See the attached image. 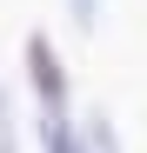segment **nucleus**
Here are the masks:
<instances>
[{
    "label": "nucleus",
    "instance_id": "f257e3e1",
    "mask_svg": "<svg viewBox=\"0 0 147 153\" xmlns=\"http://www.w3.org/2000/svg\"><path fill=\"white\" fill-rule=\"evenodd\" d=\"M27 87H34V100H40V113H67V60H60V47H54V33H27Z\"/></svg>",
    "mask_w": 147,
    "mask_h": 153
},
{
    "label": "nucleus",
    "instance_id": "f03ea898",
    "mask_svg": "<svg viewBox=\"0 0 147 153\" xmlns=\"http://www.w3.org/2000/svg\"><path fill=\"white\" fill-rule=\"evenodd\" d=\"M40 153H87V126L74 113H40Z\"/></svg>",
    "mask_w": 147,
    "mask_h": 153
},
{
    "label": "nucleus",
    "instance_id": "7ed1b4c3",
    "mask_svg": "<svg viewBox=\"0 0 147 153\" xmlns=\"http://www.w3.org/2000/svg\"><path fill=\"white\" fill-rule=\"evenodd\" d=\"M80 126H87V153H120V133H114L107 113H87Z\"/></svg>",
    "mask_w": 147,
    "mask_h": 153
},
{
    "label": "nucleus",
    "instance_id": "20e7f679",
    "mask_svg": "<svg viewBox=\"0 0 147 153\" xmlns=\"http://www.w3.org/2000/svg\"><path fill=\"white\" fill-rule=\"evenodd\" d=\"M67 20L80 33H94V27H100V0H67Z\"/></svg>",
    "mask_w": 147,
    "mask_h": 153
},
{
    "label": "nucleus",
    "instance_id": "39448f33",
    "mask_svg": "<svg viewBox=\"0 0 147 153\" xmlns=\"http://www.w3.org/2000/svg\"><path fill=\"white\" fill-rule=\"evenodd\" d=\"M0 153H14V126L7 120H0Z\"/></svg>",
    "mask_w": 147,
    "mask_h": 153
},
{
    "label": "nucleus",
    "instance_id": "423d86ee",
    "mask_svg": "<svg viewBox=\"0 0 147 153\" xmlns=\"http://www.w3.org/2000/svg\"><path fill=\"white\" fill-rule=\"evenodd\" d=\"M0 120H7V93H0Z\"/></svg>",
    "mask_w": 147,
    "mask_h": 153
}]
</instances>
